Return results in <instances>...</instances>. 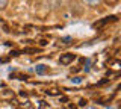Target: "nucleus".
Here are the masks:
<instances>
[{
	"mask_svg": "<svg viewBox=\"0 0 121 109\" xmlns=\"http://www.w3.org/2000/svg\"><path fill=\"white\" fill-rule=\"evenodd\" d=\"M85 3H88V5H91V6H95V5H98L100 3V0H83Z\"/></svg>",
	"mask_w": 121,
	"mask_h": 109,
	"instance_id": "obj_3",
	"label": "nucleus"
},
{
	"mask_svg": "<svg viewBox=\"0 0 121 109\" xmlns=\"http://www.w3.org/2000/svg\"><path fill=\"white\" fill-rule=\"evenodd\" d=\"M71 82H73V83H80L82 79L80 77H73V79H71Z\"/></svg>",
	"mask_w": 121,
	"mask_h": 109,
	"instance_id": "obj_4",
	"label": "nucleus"
},
{
	"mask_svg": "<svg viewBox=\"0 0 121 109\" xmlns=\"http://www.w3.org/2000/svg\"><path fill=\"white\" fill-rule=\"evenodd\" d=\"M88 109H94V108H88Z\"/></svg>",
	"mask_w": 121,
	"mask_h": 109,
	"instance_id": "obj_8",
	"label": "nucleus"
},
{
	"mask_svg": "<svg viewBox=\"0 0 121 109\" xmlns=\"http://www.w3.org/2000/svg\"><path fill=\"white\" fill-rule=\"evenodd\" d=\"M108 3H115V2H118V0H106Z\"/></svg>",
	"mask_w": 121,
	"mask_h": 109,
	"instance_id": "obj_7",
	"label": "nucleus"
},
{
	"mask_svg": "<svg viewBox=\"0 0 121 109\" xmlns=\"http://www.w3.org/2000/svg\"><path fill=\"white\" fill-rule=\"evenodd\" d=\"M6 3H8V0H0V9H2V8H5V6H6Z\"/></svg>",
	"mask_w": 121,
	"mask_h": 109,
	"instance_id": "obj_5",
	"label": "nucleus"
},
{
	"mask_svg": "<svg viewBox=\"0 0 121 109\" xmlns=\"http://www.w3.org/2000/svg\"><path fill=\"white\" fill-rule=\"evenodd\" d=\"M62 41H64V44H70V41H71V36H65V38H64Z\"/></svg>",
	"mask_w": 121,
	"mask_h": 109,
	"instance_id": "obj_6",
	"label": "nucleus"
},
{
	"mask_svg": "<svg viewBox=\"0 0 121 109\" xmlns=\"http://www.w3.org/2000/svg\"><path fill=\"white\" fill-rule=\"evenodd\" d=\"M74 58H76V55H73V53H65V55H62L59 58V62L62 64V65H68L70 62L74 61Z\"/></svg>",
	"mask_w": 121,
	"mask_h": 109,
	"instance_id": "obj_1",
	"label": "nucleus"
},
{
	"mask_svg": "<svg viewBox=\"0 0 121 109\" xmlns=\"http://www.w3.org/2000/svg\"><path fill=\"white\" fill-rule=\"evenodd\" d=\"M35 71H36V74H45L47 73V67L43 65V64H39V65L35 67Z\"/></svg>",
	"mask_w": 121,
	"mask_h": 109,
	"instance_id": "obj_2",
	"label": "nucleus"
}]
</instances>
